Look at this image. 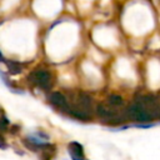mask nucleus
I'll list each match as a JSON object with an SVG mask.
<instances>
[{
    "label": "nucleus",
    "instance_id": "nucleus-8",
    "mask_svg": "<svg viewBox=\"0 0 160 160\" xmlns=\"http://www.w3.org/2000/svg\"><path fill=\"white\" fill-rule=\"evenodd\" d=\"M108 104H110V105L118 108V106H121V105L124 104V101H122V98L119 96V95H110V96L108 98Z\"/></svg>",
    "mask_w": 160,
    "mask_h": 160
},
{
    "label": "nucleus",
    "instance_id": "nucleus-11",
    "mask_svg": "<svg viewBox=\"0 0 160 160\" xmlns=\"http://www.w3.org/2000/svg\"><path fill=\"white\" fill-rule=\"evenodd\" d=\"M0 61H4V58H2V55H1V52H0Z\"/></svg>",
    "mask_w": 160,
    "mask_h": 160
},
{
    "label": "nucleus",
    "instance_id": "nucleus-4",
    "mask_svg": "<svg viewBox=\"0 0 160 160\" xmlns=\"http://www.w3.org/2000/svg\"><path fill=\"white\" fill-rule=\"evenodd\" d=\"M96 112L98 115L106 120V121H119L120 120V116H119V112L116 110L115 106L112 105H106V104H99L98 108H96Z\"/></svg>",
    "mask_w": 160,
    "mask_h": 160
},
{
    "label": "nucleus",
    "instance_id": "nucleus-6",
    "mask_svg": "<svg viewBox=\"0 0 160 160\" xmlns=\"http://www.w3.org/2000/svg\"><path fill=\"white\" fill-rule=\"evenodd\" d=\"M69 154H70V156L74 160H81V159H84L82 146L79 142H76V141H72V142L69 144Z\"/></svg>",
    "mask_w": 160,
    "mask_h": 160
},
{
    "label": "nucleus",
    "instance_id": "nucleus-3",
    "mask_svg": "<svg viewBox=\"0 0 160 160\" xmlns=\"http://www.w3.org/2000/svg\"><path fill=\"white\" fill-rule=\"evenodd\" d=\"M29 80L38 88L49 90L51 88V75L44 69H35L29 74Z\"/></svg>",
    "mask_w": 160,
    "mask_h": 160
},
{
    "label": "nucleus",
    "instance_id": "nucleus-10",
    "mask_svg": "<svg viewBox=\"0 0 160 160\" xmlns=\"http://www.w3.org/2000/svg\"><path fill=\"white\" fill-rule=\"evenodd\" d=\"M6 145H5V142H4V140H2V138L0 136V148H5Z\"/></svg>",
    "mask_w": 160,
    "mask_h": 160
},
{
    "label": "nucleus",
    "instance_id": "nucleus-2",
    "mask_svg": "<svg viewBox=\"0 0 160 160\" xmlns=\"http://www.w3.org/2000/svg\"><path fill=\"white\" fill-rule=\"evenodd\" d=\"M126 116L140 122H148L152 120V112L140 101H135L132 105H130L126 110Z\"/></svg>",
    "mask_w": 160,
    "mask_h": 160
},
{
    "label": "nucleus",
    "instance_id": "nucleus-9",
    "mask_svg": "<svg viewBox=\"0 0 160 160\" xmlns=\"http://www.w3.org/2000/svg\"><path fill=\"white\" fill-rule=\"evenodd\" d=\"M8 129V121L5 118H0V131H5Z\"/></svg>",
    "mask_w": 160,
    "mask_h": 160
},
{
    "label": "nucleus",
    "instance_id": "nucleus-7",
    "mask_svg": "<svg viewBox=\"0 0 160 160\" xmlns=\"http://www.w3.org/2000/svg\"><path fill=\"white\" fill-rule=\"evenodd\" d=\"M6 66L11 74H20L22 71V65L16 62V61H12V60L6 61Z\"/></svg>",
    "mask_w": 160,
    "mask_h": 160
},
{
    "label": "nucleus",
    "instance_id": "nucleus-1",
    "mask_svg": "<svg viewBox=\"0 0 160 160\" xmlns=\"http://www.w3.org/2000/svg\"><path fill=\"white\" fill-rule=\"evenodd\" d=\"M91 98L82 92L78 91L71 95V100L69 102V114L81 119V120H88L91 115Z\"/></svg>",
    "mask_w": 160,
    "mask_h": 160
},
{
    "label": "nucleus",
    "instance_id": "nucleus-5",
    "mask_svg": "<svg viewBox=\"0 0 160 160\" xmlns=\"http://www.w3.org/2000/svg\"><path fill=\"white\" fill-rule=\"evenodd\" d=\"M49 100H50V102H51L55 108H58L59 110L69 112V100H68L61 92H58V91L51 92L50 96H49Z\"/></svg>",
    "mask_w": 160,
    "mask_h": 160
}]
</instances>
